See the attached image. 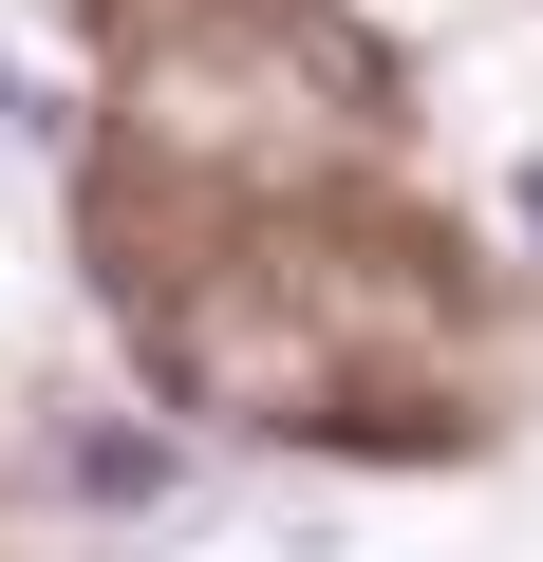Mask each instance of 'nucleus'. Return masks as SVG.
Here are the masks:
<instances>
[{
  "instance_id": "1",
  "label": "nucleus",
  "mask_w": 543,
  "mask_h": 562,
  "mask_svg": "<svg viewBox=\"0 0 543 562\" xmlns=\"http://www.w3.org/2000/svg\"><path fill=\"white\" fill-rule=\"evenodd\" d=\"M524 225H543V169H524Z\"/></svg>"
}]
</instances>
